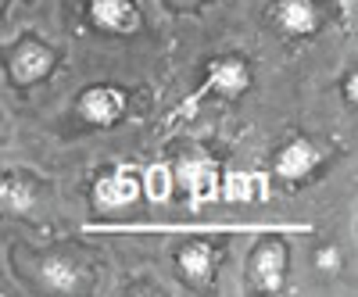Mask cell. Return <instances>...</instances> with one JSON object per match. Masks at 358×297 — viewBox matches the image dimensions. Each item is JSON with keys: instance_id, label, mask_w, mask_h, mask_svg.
Here are the masks:
<instances>
[{"instance_id": "obj_6", "label": "cell", "mask_w": 358, "mask_h": 297, "mask_svg": "<svg viewBox=\"0 0 358 297\" xmlns=\"http://www.w3.org/2000/svg\"><path fill=\"white\" fill-rule=\"evenodd\" d=\"M319 165H322V151H319V143H312L308 136H294L290 143L280 147L276 158H273V172H276V180H283V183L308 180Z\"/></svg>"}, {"instance_id": "obj_11", "label": "cell", "mask_w": 358, "mask_h": 297, "mask_svg": "<svg viewBox=\"0 0 358 297\" xmlns=\"http://www.w3.org/2000/svg\"><path fill=\"white\" fill-rule=\"evenodd\" d=\"M36 197H40V187L29 180V175H0V204L15 215H29L36 208Z\"/></svg>"}, {"instance_id": "obj_5", "label": "cell", "mask_w": 358, "mask_h": 297, "mask_svg": "<svg viewBox=\"0 0 358 297\" xmlns=\"http://www.w3.org/2000/svg\"><path fill=\"white\" fill-rule=\"evenodd\" d=\"M79 115L90 126L111 129L115 122H122V115H126V94L118 90V86L97 82V86H90V90L79 94Z\"/></svg>"}, {"instance_id": "obj_4", "label": "cell", "mask_w": 358, "mask_h": 297, "mask_svg": "<svg viewBox=\"0 0 358 297\" xmlns=\"http://www.w3.org/2000/svg\"><path fill=\"white\" fill-rule=\"evenodd\" d=\"M86 22L104 36H129L140 29L136 0H86Z\"/></svg>"}, {"instance_id": "obj_8", "label": "cell", "mask_w": 358, "mask_h": 297, "mask_svg": "<svg viewBox=\"0 0 358 297\" xmlns=\"http://www.w3.org/2000/svg\"><path fill=\"white\" fill-rule=\"evenodd\" d=\"M248 86H251V68H248L244 57L226 54V57H215V61L208 65L204 90H212L219 97H241Z\"/></svg>"}, {"instance_id": "obj_3", "label": "cell", "mask_w": 358, "mask_h": 297, "mask_svg": "<svg viewBox=\"0 0 358 297\" xmlns=\"http://www.w3.org/2000/svg\"><path fill=\"white\" fill-rule=\"evenodd\" d=\"M268 22H273L283 36L305 40V36L319 33L326 18H322L319 0H273V4H268Z\"/></svg>"}, {"instance_id": "obj_10", "label": "cell", "mask_w": 358, "mask_h": 297, "mask_svg": "<svg viewBox=\"0 0 358 297\" xmlns=\"http://www.w3.org/2000/svg\"><path fill=\"white\" fill-rule=\"evenodd\" d=\"M176 265L194 287H204L215 276V247L212 244H187V247H179Z\"/></svg>"}, {"instance_id": "obj_2", "label": "cell", "mask_w": 358, "mask_h": 297, "mask_svg": "<svg viewBox=\"0 0 358 297\" xmlns=\"http://www.w3.org/2000/svg\"><path fill=\"white\" fill-rule=\"evenodd\" d=\"M54 65H57V50L40 36H22L8 54V72L18 86H33V82L47 79L54 72Z\"/></svg>"}, {"instance_id": "obj_7", "label": "cell", "mask_w": 358, "mask_h": 297, "mask_svg": "<svg viewBox=\"0 0 358 297\" xmlns=\"http://www.w3.org/2000/svg\"><path fill=\"white\" fill-rule=\"evenodd\" d=\"M33 283L40 290H50V294H76L86 287V273L65 254H40Z\"/></svg>"}, {"instance_id": "obj_1", "label": "cell", "mask_w": 358, "mask_h": 297, "mask_svg": "<svg viewBox=\"0 0 358 297\" xmlns=\"http://www.w3.org/2000/svg\"><path fill=\"white\" fill-rule=\"evenodd\" d=\"M287 261L290 251L280 236H265V240L255 244L251 258H248V287L255 294H280L287 287Z\"/></svg>"}, {"instance_id": "obj_9", "label": "cell", "mask_w": 358, "mask_h": 297, "mask_svg": "<svg viewBox=\"0 0 358 297\" xmlns=\"http://www.w3.org/2000/svg\"><path fill=\"white\" fill-rule=\"evenodd\" d=\"M140 197V183L129 168H111L94 183V201L104 212H118V208H129Z\"/></svg>"}, {"instance_id": "obj_16", "label": "cell", "mask_w": 358, "mask_h": 297, "mask_svg": "<svg viewBox=\"0 0 358 297\" xmlns=\"http://www.w3.org/2000/svg\"><path fill=\"white\" fill-rule=\"evenodd\" d=\"M4 4H8V0H0V8H4Z\"/></svg>"}, {"instance_id": "obj_13", "label": "cell", "mask_w": 358, "mask_h": 297, "mask_svg": "<svg viewBox=\"0 0 358 297\" xmlns=\"http://www.w3.org/2000/svg\"><path fill=\"white\" fill-rule=\"evenodd\" d=\"M315 269H319L322 276H337V273H341V251H337L334 244L319 247V251H315Z\"/></svg>"}, {"instance_id": "obj_12", "label": "cell", "mask_w": 358, "mask_h": 297, "mask_svg": "<svg viewBox=\"0 0 358 297\" xmlns=\"http://www.w3.org/2000/svg\"><path fill=\"white\" fill-rule=\"evenodd\" d=\"M169 190H172V175H169V168H165V165H155L151 172H147V194H151L155 201H165Z\"/></svg>"}, {"instance_id": "obj_14", "label": "cell", "mask_w": 358, "mask_h": 297, "mask_svg": "<svg viewBox=\"0 0 358 297\" xmlns=\"http://www.w3.org/2000/svg\"><path fill=\"white\" fill-rule=\"evenodd\" d=\"M341 94H344V104H348V108H355V104H358V75H355V72H348V75H344Z\"/></svg>"}, {"instance_id": "obj_15", "label": "cell", "mask_w": 358, "mask_h": 297, "mask_svg": "<svg viewBox=\"0 0 358 297\" xmlns=\"http://www.w3.org/2000/svg\"><path fill=\"white\" fill-rule=\"evenodd\" d=\"M169 4H172V8H176V4H179V8H187V4H190V0H169Z\"/></svg>"}]
</instances>
